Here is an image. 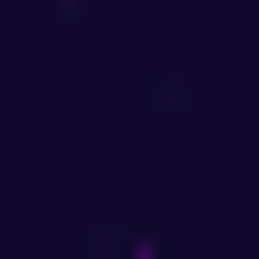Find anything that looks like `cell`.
<instances>
[{
  "instance_id": "1",
  "label": "cell",
  "mask_w": 259,
  "mask_h": 259,
  "mask_svg": "<svg viewBox=\"0 0 259 259\" xmlns=\"http://www.w3.org/2000/svg\"><path fill=\"white\" fill-rule=\"evenodd\" d=\"M138 259H168V244H138Z\"/></svg>"
}]
</instances>
